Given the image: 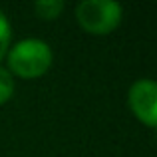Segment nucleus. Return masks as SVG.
<instances>
[{
	"label": "nucleus",
	"instance_id": "nucleus-1",
	"mask_svg": "<svg viewBox=\"0 0 157 157\" xmlns=\"http://www.w3.org/2000/svg\"><path fill=\"white\" fill-rule=\"evenodd\" d=\"M6 70L20 80H38L54 64L50 44L40 38H24L6 52Z\"/></svg>",
	"mask_w": 157,
	"mask_h": 157
},
{
	"label": "nucleus",
	"instance_id": "nucleus-2",
	"mask_svg": "<svg viewBox=\"0 0 157 157\" xmlns=\"http://www.w3.org/2000/svg\"><path fill=\"white\" fill-rule=\"evenodd\" d=\"M123 8L115 0H82L76 6V22L92 36H107L121 24Z\"/></svg>",
	"mask_w": 157,
	"mask_h": 157
},
{
	"label": "nucleus",
	"instance_id": "nucleus-3",
	"mask_svg": "<svg viewBox=\"0 0 157 157\" xmlns=\"http://www.w3.org/2000/svg\"><path fill=\"white\" fill-rule=\"evenodd\" d=\"M127 104L131 113L145 127L157 125V84L149 78H143L131 84L127 92Z\"/></svg>",
	"mask_w": 157,
	"mask_h": 157
},
{
	"label": "nucleus",
	"instance_id": "nucleus-4",
	"mask_svg": "<svg viewBox=\"0 0 157 157\" xmlns=\"http://www.w3.org/2000/svg\"><path fill=\"white\" fill-rule=\"evenodd\" d=\"M34 12L42 20H56L64 12V2L62 0H40L34 4Z\"/></svg>",
	"mask_w": 157,
	"mask_h": 157
},
{
	"label": "nucleus",
	"instance_id": "nucleus-5",
	"mask_svg": "<svg viewBox=\"0 0 157 157\" xmlns=\"http://www.w3.org/2000/svg\"><path fill=\"white\" fill-rule=\"evenodd\" d=\"M14 96V76L6 70V66H0V105L12 100Z\"/></svg>",
	"mask_w": 157,
	"mask_h": 157
},
{
	"label": "nucleus",
	"instance_id": "nucleus-6",
	"mask_svg": "<svg viewBox=\"0 0 157 157\" xmlns=\"http://www.w3.org/2000/svg\"><path fill=\"white\" fill-rule=\"evenodd\" d=\"M10 46H12V26L8 16L0 10V60L6 56Z\"/></svg>",
	"mask_w": 157,
	"mask_h": 157
}]
</instances>
